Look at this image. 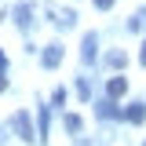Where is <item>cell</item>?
<instances>
[{
    "instance_id": "obj_15",
    "label": "cell",
    "mask_w": 146,
    "mask_h": 146,
    "mask_svg": "<svg viewBox=\"0 0 146 146\" xmlns=\"http://www.w3.org/2000/svg\"><path fill=\"white\" fill-rule=\"evenodd\" d=\"M139 62L146 66V40H143V51H139Z\"/></svg>"
},
{
    "instance_id": "obj_8",
    "label": "cell",
    "mask_w": 146,
    "mask_h": 146,
    "mask_svg": "<svg viewBox=\"0 0 146 146\" xmlns=\"http://www.w3.org/2000/svg\"><path fill=\"white\" fill-rule=\"evenodd\" d=\"M95 44H99V36H95V33L84 36V44H80V48H84V51H80V55H84V62H95Z\"/></svg>"
},
{
    "instance_id": "obj_14",
    "label": "cell",
    "mask_w": 146,
    "mask_h": 146,
    "mask_svg": "<svg viewBox=\"0 0 146 146\" xmlns=\"http://www.w3.org/2000/svg\"><path fill=\"white\" fill-rule=\"evenodd\" d=\"M0 91H7V77H4V70H0Z\"/></svg>"
},
{
    "instance_id": "obj_11",
    "label": "cell",
    "mask_w": 146,
    "mask_h": 146,
    "mask_svg": "<svg viewBox=\"0 0 146 146\" xmlns=\"http://www.w3.org/2000/svg\"><path fill=\"white\" fill-rule=\"evenodd\" d=\"M77 95H80V99H91V84H88V80H84V77L77 80Z\"/></svg>"
},
{
    "instance_id": "obj_5",
    "label": "cell",
    "mask_w": 146,
    "mask_h": 146,
    "mask_svg": "<svg viewBox=\"0 0 146 146\" xmlns=\"http://www.w3.org/2000/svg\"><path fill=\"white\" fill-rule=\"evenodd\" d=\"M15 26L18 29H29V26H33V7H29V4H18L15 7Z\"/></svg>"
},
{
    "instance_id": "obj_12",
    "label": "cell",
    "mask_w": 146,
    "mask_h": 146,
    "mask_svg": "<svg viewBox=\"0 0 146 146\" xmlns=\"http://www.w3.org/2000/svg\"><path fill=\"white\" fill-rule=\"evenodd\" d=\"M44 135H48V110L40 106V139H44Z\"/></svg>"
},
{
    "instance_id": "obj_7",
    "label": "cell",
    "mask_w": 146,
    "mask_h": 146,
    "mask_svg": "<svg viewBox=\"0 0 146 146\" xmlns=\"http://www.w3.org/2000/svg\"><path fill=\"white\" fill-rule=\"evenodd\" d=\"M95 113H99V117H106V121H110V117H121V110L113 106V99H110V95L99 102V106H95Z\"/></svg>"
},
{
    "instance_id": "obj_3",
    "label": "cell",
    "mask_w": 146,
    "mask_h": 146,
    "mask_svg": "<svg viewBox=\"0 0 146 146\" xmlns=\"http://www.w3.org/2000/svg\"><path fill=\"white\" fill-rule=\"evenodd\" d=\"M58 62H62V44H48L44 55H40V66H44V70H55Z\"/></svg>"
},
{
    "instance_id": "obj_9",
    "label": "cell",
    "mask_w": 146,
    "mask_h": 146,
    "mask_svg": "<svg viewBox=\"0 0 146 146\" xmlns=\"http://www.w3.org/2000/svg\"><path fill=\"white\" fill-rule=\"evenodd\" d=\"M124 62H128V55H124V51H110V55H106V66H113V70H121Z\"/></svg>"
},
{
    "instance_id": "obj_13",
    "label": "cell",
    "mask_w": 146,
    "mask_h": 146,
    "mask_svg": "<svg viewBox=\"0 0 146 146\" xmlns=\"http://www.w3.org/2000/svg\"><path fill=\"white\" fill-rule=\"evenodd\" d=\"M91 4H95L99 11H110V7H113V0H91Z\"/></svg>"
},
{
    "instance_id": "obj_16",
    "label": "cell",
    "mask_w": 146,
    "mask_h": 146,
    "mask_svg": "<svg viewBox=\"0 0 146 146\" xmlns=\"http://www.w3.org/2000/svg\"><path fill=\"white\" fill-rule=\"evenodd\" d=\"M0 70H7V55L4 51H0Z\"/></svg>"
},
{
    "instance_id": "obj_6",
    "label": "cell",
    "mask_w": 146,
    "mask_h": 146,
    "mask_svg": "<svg viewBox=\"0 0 146 146\" xmlns=\"http://www.w3.org/2000/svg\"><path fill=\"white\" fill-rule=\"evenodd\" d=\"M124 91H128V80H124V77H110V80H106V95H110V99H121Z\"/></svg>"
},
{
    "instance_id": "obj_2",
    "label": "cell",
    "mask_w": 146,
    "mask_h": 146,
    "mask_svg": "<svg viewBox=\"0 0 146 146\" xmlns=\"http://www.w3.org/2000/svg\"><path fill=\"white\" fill-rule=\"evenodd\" d=\"M48 18H51L58 29H73L77 26V11L73 7H48Z\"/></svg>"
},
{
    "instance_id": "obj_1",
    "label": "cell",
    "mask_w": 146,
    "mask_h": 146,
    "mask_svg": "<svg viewBox=\"0 0 146 146\" xmlns=\"http://www.w3.org/2000/svg\"><path fill=\"white\" fill-rule=\"evenodd\" d=\"M11 128H15L18 139H26V143H36V135H40V131L33 128V121H29V113H26V110L11 113Z\"/></svg>"
},
{
    "instance_id": "obj_4",
    "label": "cell",
    "mask_w": 146,
    "mask_h": 146,
    "mask_svg": "<svg viewBox=\"0 0 146 146\" xmlns=\"http://www.w3.org/2000/svg\"><path fill=\"white\" fill-rule=\"evenodd\" d=\"M121 117H124L128 124H143V121H146V106H143V102H131L128 110H121Z\"/></svg>"
},
{
    "instance_id": "obj_10",
    "label": "cell",
    "mask_w": 146,
    "mask_h": 146,
    "mask_svg": "<svg viewBox=\"0 0 146 146\" xmlns=\"http://www.w3.org/2000/svg\"><path fill=\"white\" fill-rule=\"evenodd\" d=\"M62 124H66V131H80V117H77V113H66Z\"/></svg>"
},
{
    "instance_id": "obj_17",
    "label": "cell",
    "mask_w": 146,
    "mask_h": 146,
    "mask_svg": "<svg viewBox=\"0 0 146 146\" xmlns=\"http://www.w3.org/2000/svg\"><path fill=\"white\" fill-rule=\"evenodd\" d=\"M0 15H4V4H0Z\"/></svg>"
}]
</instances>
